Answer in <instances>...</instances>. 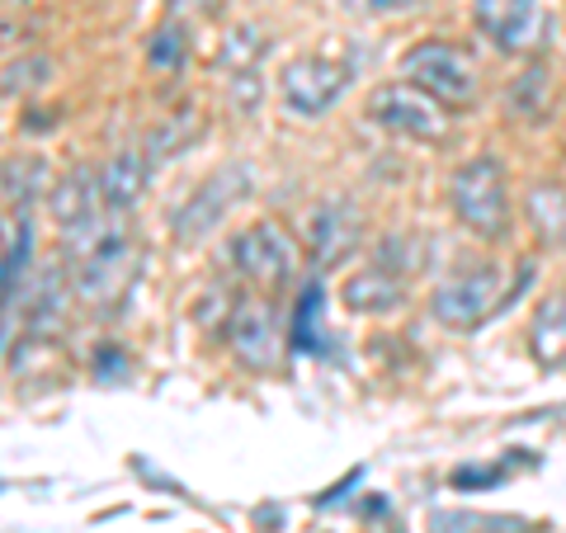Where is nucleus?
Instances as JSON below:
<instances>
[{"label": "nucleus", "mask_w": 566, "mask_h": 533, "mask_svg": "<svg viewBox=\"0 0 566 533\" xmlns=\"http://www.w3.org/2000/svg\"><path fill=\"white\" fill-rule=\"evenodd\" d=\"M62 264L71 274V289H76V302L104 312L118 307L137 283V232L128 227V212L104 208L99 218L66 227Z\"/></svg>", "instance_id": "obj_1"}, {"label": "nucleus", "mask_w": 566, "mask_h": 533, "mask_svg": "<svg viewBox=\"0 0 566 533\" xmlns=\"http://www.w3.org/2000/svg\"><path fill=\"white\" fill-rule=\"evenodd\" d=\"M528 279H534V264L510 283L501 264L482 260V264H472V270L449 274L444 283H439V289L430 293V316L439 326H449V331H476V326H486Z\"/></svg>", "instance_id": "obj_2"}, {"label": "nucleus", "mask_w": 566, "mask_h": 533, "mask_svg": "<svg viewBox=\"0 0 566 533\" xmlns=\"http://www.w3.org/2000/svg\"><path fill=\"white\" fill-rule=\"evenodd\" d=\"M449 203L453 218L482 241H505L510 237V180L495 156H472L453 170L449 180Z\"/></svg>", "instance_id": "obj_3"}, {"label": "nucleus", "mask_w": 566, "mask_h": 533, "mask_svg": "<svg viewBox=\"0 0 566 533\" xmlns=\"http://www.w3.org/2000/svg\"><path fill=\"white\" fill-rule=\"evenodd\" d=\"M401 81L420 85L424 95H434L444 109H468L476 100V62L468 48L449 39H424L401 58Z\"/></svg>", "instance_id": "obj_4"}, {"label": "nucleus", "mask_w": 566, "mask_h": 533, "mask_svg": "<svg viewBox=\"0 0 566 533\" xmlns=\"http://www.w3.org/2000/svg\"><path fill=\"white\" fill-rule=\"evenodd\" d=\"M476 29L510 52V58H538L553 43V10L543 0H472Z\"/></svg>", "instance_id": "obj_5"}, {"label": "nucleus", "mask_w": 566, "mask_h": 533, "mask_svg": "<svg viewBox=\"0 0 566 533\" xmlns=\"http://www.w3.org/2000/svg\"><path fill=\"white\" fill-rule=\"evenodd\" d=\"M368 118L378 128L416 142H444L449 137V109L434 95H424L411 81H387L368 95Z\"/></svg>", "instance_id": "obj_6"}, {"label": "nucleus", "mask_w": 566, "mask_h": 533, "mask_svg": "<svg viewBox=\"0 0 566 533\" xmlns=\"http://www.w3.org/2000/svg\"><path fill=\"white\" fill-rule=\"evenodd\" d=\"M255 185V175L251 166H222V170H212L208 180L189 194V199L175 208V218H170V232L180 245H199L212 227H218L227 212H232L245 194H251Z\"/></svg>", "instance_id": "obj_7"}, {"label": "nucleus", "mask_w": 566, "mask_h": 533, "mask_svg": "<svg viewBox=\"0 0 566 533\" xmlns=\"http://www.w3.org/2000/svg\"><path fill=\"white\" fill-rule=\"evenodd\" d=\"M232 264L241 279H251L264 293L289 289L297 274V241L279 222H255L232 241Z\"/></svg>", "instance_id": "obj_8"}, {"label": "nucleus", "mask_w": 566, "mask_h": 533, "mask_svg": "<svg viewBox=\"0 0 566 533\" xmlns=\"http://www.w3.org/2000/svg\"><path fill=\"white\" fill-rule=\"evenodd\" d=\"M222 341L232 349V359L251 373H274L283 359V331L264 297H237V312H232V322H227Z\"/></svg>", "instance_id": "obj_9"}, {"label": "nucleus", "mask_w": 566, "mask_h": 533, "mask_svg": "<svg viewBox=\"0 0 566 533\" xmlns=\"http://www.w3.org/2000/svg\"><path fill=\"white\" fill-rule=\"evenodd\" d=\"M283 104L303 118H322L326 109H335V100L349 91V66L331 62V58H297L283 66Z\"/></svg>", "instance_id": "obj_10"}, {"label": "nucleus", "mask_w": 566, "mask_h": 533, "mask_svg": "<svg viewBox=\"0 0 566 533\" xmlns=\"http://www.w3.org/2000/svg\"><path fill=\"white\" fill-rule=\"evenodd\" d=\"M364 241V212L345 203V199H331L322 208H312L307 218V255L312 264H322V270H331V264L349 260L354 251H359Z\"/></svg>", "instance_id": "obj_11"}, {"label": "nucleus", "mask_w": 566, "mask_h": 533, "mask_svg": "<svg viewBox=\"0 0 566 533\" xmlns=\"http://www.w3.org/2000/svg\"><path fill=\"white\" fill-rule=\"evenodd\" d=\"M66 297H76V289H71L66 264L52 260L48 270L33 279V289L20 293V297H10L6 307H20V312H24L29 335H57L62 322H66Z\"/></svg>", "instance_id": "obj_12"}, {"label": "nucleus", "mask_w": 566, "mask_h": 533, "mask_svg": "<svg viewBox=\"0 0 566 533\" xmlns=\"http://www.w3.org/2000/svg\"><path fill=\"white\" fill-rule=\"evenodd\" d=\"M104 208H109L104 203V185H99V175L91 166H71L48 194V212H52V222H57L62 232L66 227H81V222L99 218Z\"/></svg>", "instance_id": "obj_13"}, {"label": "nucleus", "mask_w": 566, "mask_h": 533, "mask_svg": "<svg viewBox=\"0 0 566 533\" xmlns=\"http://www.w3.org/2000/svg\"><path fill=\"white\" fill-rule=\"evenodd\" d=\"M528 354H534V364L547 373L566 368V289L547 293L534 307V322H528Z\"/></svg>", "instance_id": "obj_14"}, {"label": "nucleus", "mask_w": 566, "mask_h": 533, "mask_svg": "<svg viewBox=\"0 0 566 533\" xmlns=\"http://www.w3.org/2000/svg\"><path fill=\"white\" fill-rule=\"evenodd\" d=\"M340 297H345V307H349V312L382 316V312H397L401 302H406V279L387 274L382 264H364L359 274H349V279H345Z\"/></svg>", "instance_id": "obj_15"}, {"label": "nucleus", "mask_w": 566, "mask_h": 533, "mask_svg": "<svg viewBox=\"0 0 566 533\" xmlns=\"http://www.w3.org/2000/svg\"><path fill=\"white\" fill-rule=\"evenodd\" d=\"M147 175H151V156L137 151V147H123L114 151L99 170V185H104V203L118 208V212H133L137 199L147 194Z\"/></svg>", "instance_id": "obj_16"}, {"label": "nucleus", "mask_w": 566, "mask_h": 533, "mask_svg": "<svg viewBox=\"0 0 566 533\" xmlns=\"http://www.w3.org/2000/svg\"><path fill=\"white\" fill-rule=\"evenodd\" d=\"M524 218L543 245L566 251V185H553V180L534 185L524 194Z\"/></svg>", "instance_id": "obj_17"}, {"label": "nucleus", "mask_w": 566, "mask_h": 533, "mask_svg": "<svg viewBox=\"0 0 566 533\" xmlns=\"http://www.w3.org/2000/svg\"><path fill=\"white\" fill-rule=\"evenodd\" d=\"M52 194V180H48V161L33 151H14L6 156V203L10 212H29L33 203Z\"/></svg>", "instance_id": "obj_18"}, {"label": "nucleus", "mask_w": 566, "mask_h": 533, "mask_svg": "<svg viewBox=\"0 0 566 533\" xmlns=\"http://www.w3.org/2000/svg\"><path fill=\"white\" fill-rule=\"evenodd\" d=\"M547 104H553V71L547 62H528V71L515 81V91H510V114H520L524 123H538L547 118Z\"/></svg>", "instance_id": "obj_19"}, {"label": "nucleus", "mask_w": 566, "mask_h": 533, "mask_svg": "<svg viewBox=\"0 0 566 533\" xmlns=\"http://www.w3.org/2000/svg\"><path fill=\"white\" fill-rule=\"evenodd\" d=\"M203 133V118L193 114V109H180V114H170L161 128H156L151 137H147V151L151 156V166H161V161H175V156H185L189 151V142Z\"/></svg>", "instance_id": "obj_20"}, {"label": "nucleus", "mask_w": 566, "mask_h": 533, "mask_svg": "<svg viewBox=\"0 0 566 533\" xmlns=\"http://www.w3.org/2000/svg\"><path fill=\"white\" fill-rule=\"evenodd\" d=\"M430 533H528V520H510V514H472V510H434Z\"/></svg>", "instance_id": "obj_21"}, {"label": "nucleus", "mask_w": 566, "mask_h": 533, "mask_svg": "<svg viewBox=\"0 0 566 533\" xmlns=\"http://www.w3.org/2000/svg\"><path fill=\"white\" fill-rule=\"evenodd\" d=\"M29 255H33V227H29V212H20V218H10V227H6V270H0L6 302L20 297V279L29 270Z\"/></svg>", "instance_id": "obj_22"}, {"label": "nucleus", "mask_w": 566, "mask_h": 533, "mask_svg": "<svg viewBox=\"0 0 566 533\" xmlns=\"http://www.w3.org/2000/svg\"><path fill=\"white\" fill-rule=\"evenodd\" d=\"M185 58H189V39H185V29L175 24V20L161 24V29H156L151 39H147V62H151V71H170V76H175V71L185 66Z\"/></svg>", "instance_id": "obj_23"}, {"label": "nucleus", "mask_w": 566, "mask_h": 533, "mask_svg": "<svg viewBox=\"0 0 566 533\" xmlns=\"http://www.w3.org/2000/svg\"><path fill=\"white\" fill-rule=\"evenodd\" d=\"M374 264H382L387 274H397V279H406V274H416L420 264H424V245H420V237H387L378 251H374Z\"/></svg>", "instance_id": "obj_24"}, {"label": "nucleus", "mask_w": 566, "mask_h": 533, "mask_svg": "<svg viewBox=\"0 0 566 533\" xmlns=\"http://www.w3.org/2000/svg\"><path fill=\"white\" fill-rule=\"evenodd\" d=\"M260 52H264V39L255 29H237L232 39H227V48H222V66L232 71H255V62H260Z\"/></svg>", "instance_id": "obj_25"}, {"label": "nucleus", "mask_w": 566, "mask_h": 533, "mask_svg": "<svg viewBox=\"0 0 566 533\" xmlns=\"http://www.w3.org/2000/svg\"><path fill=\"white\" fill-rule=\"evenodd\" d=\"M316 307H322V283H307L303 289V297H297V312H293V331H289V341L297 345V349H316V335H312V316H316Z\"/></svg>", "instance_id": "obj_26"}, {"label": "nucleus", "mask_w": 566, "mask_h": 533, "mask_svg": "<svg viewBox=\"0 0 566 533\" xmlns=\"http://www.w3.org/2000/svg\"><path fill=\"white\" fill-rule=\"evenodd\" d=\"M203 307H199V326L203 331H218V335H227V322H232V312H237V297L222 289V283H212V289L199 297Z\"/></svg>", "instance_id": "obj_27"}, {"label": "nucleus", "mask_w": 566, "mask_h": 533, "mask_svg": "<svg viewBox=\"0 0 566 533\" xmlns=\"http://www.w3.org/2000/svg\"><path fill=\"white\" fill-rule=\"evenodd\" d=\"M52 76V62L48 58H24V62H10L6 66V95H20V91H33Z\"/></svg>", "instance_id": "obj_28"}, {"label": "nucleus", "mask_w": 566, "mask_h": 533, "mask_svg": "<svg viewBox=\"0 0 566 533\" xmlns=\"http://www.w3.org/2000/svg\"><path fill=\"white\" fill-rule=\"evenodd\" d=\"M232 104L245 114H255V104H260V71H237L232 76Z\"/></svg>", "instance_id": "obj_29"}, {"label": "nucleus", "mask_w": 566, "mask_h": 533, "mask_svg": "<svg viewBox=\"0 0 566 533\" xmlns=\"http://www.w3.org/2000/svg\"><path fill=\"white\" fill-rule=\"evenodd\" d=\"M505 477V468H458L453 487H495Z\"/></svg>", "instance_id": "obj_30"}, {"label": "nucleus", "mask_w": 566, "mask_h": 533, "mask_svg": "<svg viewBox=\"0 0 566 533\" xmlns=\"http://www.w3.org/2000/svg\"><path fill=\"white\" fill-rule=\"evenodd\" d=\"M374 10H382V14H397V10H416V6H424V0H368Z\"/></svg>", "instance_id": "obj_31"}, {"label": "nucleus", "mask_w": 566, "mask_h": 533, "mask_svg": "<svg viewBox=\"0 0 566 533\" xmlns=\"http://www.w3.org/2000/svg\"><path fill=\"white\" fill-rule=\"evenodd\" d=\"M95 373H109V383H114V373H123V359H118V354H104Z\"/></svg>", "instance_id": "obj_32"}]
</instances>
